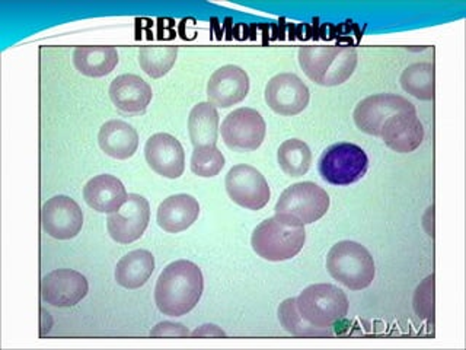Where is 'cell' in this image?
<instances>
[{
    "instance_id": "obj_1",
    "label": "cell",
    "mask_w": 466,
    "mask_h": 350,
    "mask_svg": "<svg viewBox=\"0 0 466 350\" xmlns=\"http://www.w3.org/2000/svg\"><path fill=\"white\" fill-rule=\"evenodd\" d=\"M204 292L200 267L188 260H178L165 267L155 288V303L167 317H182L196 308Z\"/></svg>"
},
{
    "instance_id": "obj_2",
    "label": "cell",
    "mask_w": 466,
    "mask_h": 350,
    "mask_svg": "<svg viewBox=\"0 0 466 350\" xmlns=\"http://www.w3.org/2000/svg\"><path fill=\"white\" fill-rule=\"evenodd\" d=\"M305 225L290 215H276L259 223L252 232L251 245L261 259L286 262L302 252Z\"/></svg>"
},
{
    "instance_id": "obj_3",
    "label": "cell",
    "mask_w": 466,
    "mask_h": 350,
    "mask_svg": "<svg viewBox=\"0 0 466 350\" xmlns=\"http://www.w3.org/2000/svg\"><path fill=\"white\" fill-rule=\"evenodd\" d=\"M359 62L353 47H302L299 65L320 87H339L351 77Z\"/></svg>"
},
{
    "instance_id": "obj_4",
    "label": "cell",
    "mask_w": 466,
    "mask_h": 350,
    "mask_svg": "<svg viewBox=\"0 0 466 350\" xmlns=\"http://www.w3.org/2000/svg\"><path fill=\"white\" fill-rule=\"evenodd\" d=\"M328 273L350 291H361L373 283L375 262L368 248L356 241H339L327 257Z\"/></svg>"
},
{
    "instance_id": "obj_5",
    "label": "cell",
    "mask_w": 466,
    "mask_h": 350,
    "mask_svg": "<svg viewBox=\"0 0 466 350\" xmlns=\"http://www.w3.org/2000/svg\"><path fill=\"white\" fill-rule=\"evenodd\" d=\"M299 313L308 323L319 328H331L349 314V298L334 284H310L296 298Z\"/></svg>"
},
{
    "instance_id": "obj_6",
    "label": "cell",
    "mask_w": 466,
    "mask_h": 350,
    "mask_svg": "<svg viewBox=\"0 0 466 350\" xmlns=\"http://www.w3.org/2000/svg\"><path fill=\"white\" fill-rule=\"evenodd\" d=\"M318 170L332 186H350L360 181L368 172V153L354 143H337L320 155Z\"/></svg>"
},
{
    "instance_id": "obj_7",
    "label": "cell",
    "mask_w": 466,
    "mask_h": 350,
    "mask_svg": "<svg viewBox=\"0 0 466 350\" xmlns=\"http://www.w3.org/2000/svg\"><path fill=\"white\" fill-rule=\"evenodd\" d=\"M329 203L327 191L315 182H296L284 190L274 211L276 215H290L303 225H309L327 215Z\"/></svg>"
},
{
    "instance_id": "obj_8",
    "label": "cell",
    "mask_w": 466,
    "mask_h": 350,
    "mask_svg": "<svg viewBox=\"0 0 466 350\" xmlns=\"http://www.w3.org/2000/svg\"><path fill=\"white\" fill-rule=\"evenodd\" d=\"M415 111L414 104L397 94H376L364 98L354 109V123L366 135H382L383 124L395 114Z\"/></svg>"
},
{
    "instance_id": "obj_9",
    "label": "cell",
    "mask_w": 466,
    "mask_h": 350,
    "mask_svg": "<svg viewBox=\"0 0 466 350\" xmlns=\"http://www.w3.org/2000/svg\"><path fill=\"white\" fill-rule=\"evenodd\" d=\"M225 186L230 199L249 211L266 208L271 197L266 177L251 165L239 164L230 168Z\"/></svg>"
},
{
    "instance_id": "obj_10",
    "label": "cell",
    "mask_w": 466,
    "mask_h": 350,
    "mask_svg": "<svg viewBox=\"0 0 466 350\" xmlns=\"http://www.w3.org/2000/svg\"><path fill=\"white\" fill-rule=\"evenodd\" d=\"M266 120L254 108L233 109L222 123V139L230 149L257 150L264 142Z\"/></svg>"
},
{
    "instance_id": "obj_11",
    "label": "cell",
    "mask_w": 466,
    "mask_h": 350,
    "mask_svg": "<svg viewBox=\"0 0 466 350\" xmlns=\"http://www.w3.org/2000/svg\"><path fill=\"white\" fill-rule=\"evenodd\" d=\"M149 221V201L140 194L131 193L123 208L106 218V231L118 244H131L143 237Z\"/></svg>"
},
{
    "instance_id": "obj_12",
    "label": "cell",
    "mask_w": 466,
    "mask_h": 350,
    "mask_svg": "<svg viewBox=\"0 0 466 350\" xmlns=\"http://www.w3.org/2000/svg\"><path fill=\"white\" fill-rule=\"evenodd\" d=\"M43 230L56 240H72L84 226V211L69 196H55L41 208Z\"/></svg>"
},
{
    "instance_id": "obj_13",
    "label": "cell",
    "mask_w": 466,
    "mask_h": 350,
    "mask_svg": "<svg viewBox=\"0 0 466 350\" xmlns=\"http://www.w3.org/2000/svg\"><path fill=\"white\" fill-rule=\"evenodd\" d=\"M264 97L274 113L296 116L309 106L310 92L308 85L295 73H280L268 80Z\"/></svg>"
},
{
    "instance_id": "obj_14",
    "label": "cell",
    "mask_w": 466,
    "mask_h": 350,
    "mask_svg": "<svg viewBox=\"0 0 466 350\" xmlns=\"http://www.w3.org/2000/svg\"><path fill=\"white\" fill-rule=\"evenodd\" d=\"M89 291L86 277L76 270L58 269L46 274L41 281L44 303L58 308H70L79 304Z\"/></svg>"
},
{
    "instance_id": "obj_15",
    "label": "cell",
    "mask_w": 466,
    "mask_h": 350,
    "mask_svg": "<svg viewBox=\"0 0 466 350\" xmlns=\"http://www.w3.org/2000/svg\"><path fill=\"white\" fill-rule=\"evenodd\" d=\"M145 157L152 171L165 179H179L186 170V152L178 139L167 133H157L145 146Z\"/></svg>"
},
{
    "instance_id": "obj_16",
    "label": "cell",
    "mask_w": 466,
    "mask_h": 350,
    "mask_svg": "<svg viewBox=\"0 0 466 350\" xmlns=\"http://www.w3.org/2000/svg\"><path fill=\"white\" fill-rule=\"evenodd\" d=\"M248 92H249V77L239 66H222L208 79V102L218 108L237 106L247 98Z\"/></svg>"
},
{
    "instance_id": "obj_17",
    "label": "cell",
    "mask_w": 466,
    "mask_h": 350,
    "mask_svg": "<svg viewBox=\"0 0 466 350\" xmlns=\"http://www.w3.org/2000/svg\"><path fill=\"white\" fill-rule=\"evenodd\" d=\"M383 142L398 153L414 152L424 140V129L417 113L405 111L395 114L383 124Z\"/></svg>"
},
{
    "instance_id": "obj_18",
    "label": "cell",
    "mask_w": 466,
    "mask_h": 350,
    "mask_svg": "<svg viewBox=\"0 0 466 350\" xmlns=\"http://www.w3.org/2000/svg\"><path fill=\"white\" fill-rule=\"evenodd\" d=\"M152 97L150 85L131 73L116 77L109 85V98L116 108L126 114L145 113Z\"/></svg>"
},
{
    "instance_id": "obj_19",
    "label": "cell",
    "mask_w": 466,
    "mask_h": 350,
    "mask_svg": "<svg viewBox=\"0 0 466 350\" xmlns=\"http://www.w3.org/2000/svg\"><path fill=\"white\" fill-rule=\"evenodd\" d=\"M127 197V190L114 175H96L84 187L85 201L89 208L99 213H116L123 208Z\"/></svg>"
},
{
    "instance_id": "obj_20",
    "label": "cell",
    "mask_w": 466,
    "mask_h": 350,
    "mask_svg": "<svg viewBox=\"0 0 466 350\" xmlns=\"http://www.w3.org/2000/svg\"><path fill=\"white\" fill-rule=\"evenodd\" d=\"M200 215L198 201L189 194H174L165 199L157 208V225L169 233L188 230Z\"/></svg>"
},
{
    "instance_id": "obj_21",
    "label": "cell",
    "mask_w": 466,
    "mask_h": 350,
    "mask_svg": "<svg viewBox=\"0 0 466 350\" xmlns=\"http://www.w3.org/2000/svg\"><path fill=\"white\" fill-rule=\"evenodd\" d=\"M98 143L114 160H128L137 152L138 135L136 129L123 120H109L99 129Z\"/></svg>"
},
{
    "instance_id": "obj_22",
    "label": "cell",
    "mask_w": 466,
    "mask_h": 350,
    "mask_svg": "<svg viewBox=\"0 0 466 350\" xmlns=\"http://www.w3.org/2000/svg\"><path fill=\"white\" fill-rule=\"evenodd\" d=\"M155 270V257L147 250H136L124 255L116 262V283L126 289H138L145 286Z\"/></svg>"
},
{
    "instance_id": "obj_23",
    "label": "cell",
    "mask_w": 466,
    "mask_h": 350,
    "mask_svg": "<svg viewBox=\"0 0 466 350\" xmlns=\"http://www.w3.org/2000/svg\"><path fill=\"white\" fill-rule=\"evenodd\" d=\"M75 67L85 77H106L118 65V53L114 47H77L73 51Z\"/></svg>"
},
{
    "instance_id": "obj_24",
    "label": "cell",
    "mask_w": 466,
    "mask_h": 350,
    "mask_svg": "<svg viewBox=\"0 0 466 350\" xmlns=\"http://www.w3.org/2000/svg\"><path fill=\"white\" fill-rule=\"evenodd\" d=\"M188 133L194 148L218 143V113L211 102H200L193 107L188 117Z\"/></svg>"
},
{
    "instance_id": "obj_25",
    "label": "cell",
    "mask_w": 466,
    "mask_h": 350,
    "mask_svg": "<svg viewBox=\"0 0 466 350\" xmlns=\"http://www.w3.org/2000/svg\"><path fill=\"white\" fill-rule=\"evenodd\" d=\"M400 87L420 101L434 99V66L431 63H415L400 75Z\"/></svg>"
},
{
    "instance_id": "obj_26",
    "label": "cell",
    "mask_w": 466,
    "mask_h": 350,
    "mask_svg": "<svg viewBox=\"0 0 466 350\" xmlns=\"http://www.w3.org/2000/svg\"><path fill=\"white\" fill-rule=\"evenodd\" d=\"M277 160L281 171L290 177H302L309 171L312 164V152L309 146L300 139H289L281 143L277 152Z\"/></svg>"
},
{
    "instance_id": "obj_27",
    "label": "cell",
    "mask_w": 466,
    "mask_h": 350,
    "mask_svg": "<svg viewBox=\"0 0 466 350\" xmlns=\"http://www.w3.org/2000/svg\"><path fill=\"white\" fill-rule=\"evenodd\" d=\"M279 320L286 332L298 337H331V328H319L310 324L299 313L296 298H289L279 306Z\"/></svg>"
},
{
    "instance_id": "obj_28",
    "label": "cell",
    "mask_w": 466,
    "mask_h": 350,
    "mask_svg": "<svg viewBox=\"0 0 466 350\" xmlns=\"http://www.w3.org/2000/svg\"><path fill=\"white\" fill-rule=\"evenodd\" d=\"M177 56V47H143L138 51V63L146 75L157 79L174 67Z\"/></svg>"
},
{
    "instance_id": "obj_29",
    "label": "cell",
    "mask_w": 466,
    "mask_h": 350,
    "mask_svg": "<svg viewBox=\"0 0 466 350\" xmlns=\"http://www.w3.org/2000/svg\"><path fill=\"white\" fill-rule=\"evenodd\" d=\"M225 167V157L216 145L196 146L191 155V171L203 179L220 174Z\"/></svg>"
},
{
    "instance_id": "obj_30",
    "label": "cell",
    "mask_w": 466,
    "mask_h": 350,
    "mask_svg": "<svg viewBox=\"0 0 466 350\" xmlns=\"http://www.w3.org/2000/svg\"><path fill=\"white\" fill-rule=\"evenodd\" d=\"M414 311L421 320H433L434 317V274L426 277L414 293Z\"/></svg>"
},
{
    "instance_id": "obj_31",
    "label": "cell",
    "mask_w": 466,
    "mask_h": 350,
    "mask_svg": "<svg viewBox=\"0 0 466 350\" xmlns=\"http://www.w3.org/2000/svg\"><path fill=\"white\" fill-rule=\"evenodd\" d=\"M191 333L188 328L179 324V323H171V321H164L159 323L157 327L150 332L152 337H188Z\"/></svg>"
},
{
    "instance_id": "obj_32",
    "label": "cell",
    "mask_w": 466,
    "mask_h": 350,
    "mask_svg": "<svg viewBox=\"0 0 466 350\" xmlns=\"http://www.w3.org/2000/svg\"><path fill=\"white\" fill-rule=\"evenodd\" d=\"M193 337H226V333L222 328H218L215 324H204L201 327L196 328L191 335Z\"/></svg>"
}]
</instances>
